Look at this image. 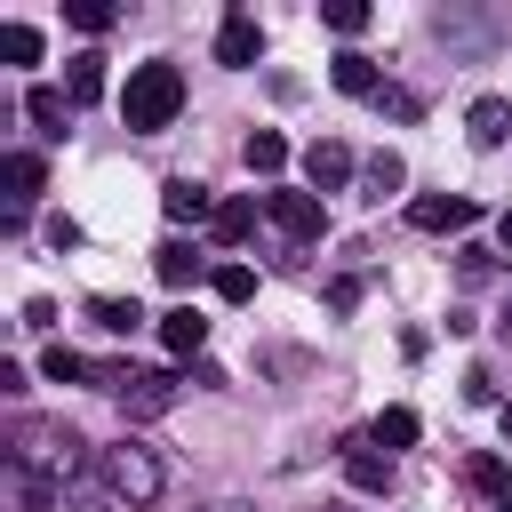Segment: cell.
<instances>
[{
    "instance_id": "1",
    "label": "cell",
    "mask_w": 512,
    "mask_h": 512,
    "mask_svg": "<svg viewBox=\"0 0 512 512\" xmlns=\"http://www.w3.org/2000/svg\"><path fill=\"white\" fill-rule=\"evenodd\" d=\"M8 464H16L24 488L64 496V488L80 480V432L56 424V416H16V432H8Z\"/></svg>"
},
{
    "instance_id": "2",
    "label": "cell",
    "mask_w": 512,
    "mask_h": 512,
    "mask_svg": "<svg viewBox=\"0 0 512 512\" xmlns=\"http://www.w3.org/2000/svg\"><path fill=\"white\" fill-rule=\"evenodd\" d=\"M120 112H128V128H136V136H160V128L184 112V72H176L168 56L136 64V72H128V88H120Z\"/></svg>"
},
{
    "instance_id": "3",
    "label": "cell",
    "mask_w": 512,
    "mask_h": 512,
    "mask_svg": "<svg viewBox=\"0 0 512 512\" xmlns=\"http://www.w3.org/2000/svg\"><path fill=\"white\" fill-rule=\"evenodd\" d=\"M96 472H104V488L128 504V512H144V504H160V488H168V464L136 440V432H120L104 456H96Z\"/></svg>"
},
{
    "instance_id": "4",
    "label": "cell",
    "mask_w": 512,
    "mask_h": 512,
    "mask_svg": "<svg viewBox=\"0 0 512 512\" xmlns=\"http://www.w3.org/2000/svg\"><path fill=\"white\" fill-rule=\"evenodd\" d=\"M264 216H272L288 240H320V232H328V208H320V192H264Z\"/></svg>"
},
{
    "instance_id": "5",
    "label": "cell",
    "mask_w": 512,
    "mask_h": 512,
    "mask_svg": "<svg viewBox=\"0 0 512 512\" xmlns=\"http://www.w3.org/2000/svg\"><path fill=\"white\" fill-rule=\"evenodd\" d=\"M408 224H416V232H472V224H480V200H464V192H424V200H408Z\"/></svg>"
},
{
    "instance_id": "6",
    "label": "cell",
    "mask_w": 512,
    "mask_h": 512,
    "mask_svg": "<svg viewBox=\"0 0 512 512\" xmlns=\"http://www.w3.org/2000/svg\"><path fill=\"white\" fill-rule=\"evenodd\" d=\"M256 56H264V24H256L248 8H232V16L216 24V64H224V72H248Z\"/></svg>"
},
{
    "instance_id": "7",
    "label": "cell",
    "mask_w": 512,
    "mask_h": 512,
    "mask_svg": "<svg viewBox=\"0 0 512 512\" xmlns=\"http://www.w3.org/2000/svg\"><path fill=\"white\" fill-rule=\"evenodd\" d=\"M176 400H184V376H176V368H136V384L120 392L128 416H168Z\"/></svg>"
},
{
    "instance_id": "8",
    "label": "cell",
    "mask_w": 512,
    "mask_h": 512,
    "mask_svg": "<svg viewBox=\"0 0 512 512\" xmlns=\"http://www.w3.org/2000/svg\"><path fill=\"white\" fill-rule=\"evenodd\" d=\"M352 168H360V160H352V144L312 136V152H304V184H312V192H344V184H352Z\"/></svg>"
},
{
    "instance_id": "9",
    "label": "cell",
    "mask_w": 512,
    "mask_h": 512,
    "mask_svg": "<svg viewBox=\"0 0 512 512\" xmlns=\"http://www.w3.org/2000/svg\"><path fill=\"white\" fill-rule=\"evenodd\" d=\"M344 480H352L360 496H392V456L368 448V440H344Z\"/></svg>"
},
{
    "instance_id": "10",
    "label": "cell",
    "mask_w": 512,
    "mask_h": 512,
    "mask_svg": "<svg viewBox=\"0 0 512 512\" xmlns=\"http://www.w3.org/2000/svg\"><path fill=\"white\" fill-rule=\"evenodd\" d=\"M0 184H8V208H32V200L48 192V160H40V152H8V160H0Z\"/></svg>"
},
{
    "instance_id": "11",
    "label": "cell",
    "mask_w": 512,
    "mask_h": 512,
    "mask_svg": "<svg viewBox=\"0 0 512 512\" xmlns=\"http://www.w3.org/2000/svg\"><path fill=\"white\" fill-rule=\"evenodd\" d=\"M328 80H336L344 96H368V104H376V88H384L376 56H360V48H336V56H328Z\"/></svg>"
},
{
    "instance_id": "12",
    "label": "cell",
    "mask_w": 512,
    "mask_h": 512,
    "mask_svg": "<svg viewBox=\"0 0 512 512\" xmlns=\"http://www.w3.org/2000/svg\"><path fill=\"white\" fill-rule=\"evenodd\" d=\"M160 208H168L176 224H200V216L216 224V200H208V184H200V176H168V184H160Z\"/></svg>"
},
{
    "instance_id": "13",
    "label": "cell",
    "mask_w": 512,
    "mask_h": 512,
    "mask_svg": "<svg viewBox=\"0 0 512 512\" xmlns=\"http://www.w3.org/2000/svg\"><path fill=\"white\" fill-rule=\"evenodd\" d=\"M464 136H472L480 152H496V144L512 136V104H504V96H480V104L464 112Z\"/></svg>"
},
{
    "instance_id": "14",
    "label": "cell",
    "mask_w": 512,
    "mask_h": 512,
    "mask_svg": "<svg viewBox=\"0 0 512 512\" xmlns=\"http://www.w3.org/2000/svg\"><path fill=\"white\" fill-rule=\"evenodd\" d=\"M160 344H168L176 360H200V344H208V320H200L192 304H176V312H160Z\"/></svg>"
},
{
    "instance_id": "15",
    "label": "cell",
    "mask_w": 512,
    "mask_h": 512,
    "mask_svg": "<svg viewBox=\"0 0 512 512\" xmlns=\"http://www.w3.org/2000/svg\"><path fill=\"white\" fill-rule=\"evenodd\" d=\"M72 112H80V104H72L64 88H32V96H24V120H32L40 136H64V128H72Z\"/></svg>"
},
{
    "instance_id": "16",
    "label": "cell",
    "mask_w": 512,
    "mask_h": 512,
    "mask_svg": "<svg viewBox=\"0 0 512 512\" xmlns=\"http://www.w3.org/2000/svg\"><path fill=\"white\" fill-rule=\"evenodd\" d=\"M152 272H160V288H192V280H200L192 240H160V248H152Z\"/></svg>"
},
{
    "instance_id": "17",
    "label": "cell",
    "mask_w": 512,
    "mask_h": 512,
    "mask_svg": "<svg viewBox=\"0 0 512 512\" xmlns=\"http://www.w3.org/2000/svg\"><path fill=\"white\" fill-rule=\"evenodd\" d=\"M240 160H248V176H280V168H288V136H280V128H256V136L240 144Z\"/></svg>"
},
{
    "instance_id": "18",
    "label": "cell",
    "mask_w": 512,
    "mask_h": 512,
    "mask_svg": "<svg viewBox=\"0 0 512 512\" xmlns=\"http://www.w3.org/2000/svg\"><path fill=\"white\" fill-rule=\"evenodd\" d=\"M88 320H96L104 336H136V320H144V304H136V296H88Z\"/></svg>"
},
{
    "instance_id": "19",
    "label": "cell",
    "mask_w": 512,
    "mask_h": 512,
    "mask_svg": "<svg viewBox=\"0 0 512 512\" xmlns=\"http://www.w3.org/2000/svg\"><path fill=\"white\" fill-rule=\"evenodd\" d=\"M416 432H424V424H416V408H384V416L368 424V448H384V456H392V448H416Z\"/></svg>"
},
{
    "instance_id": "20",
    "label": "cell",
    "mask_w": 512,
    "mask_h": 512,
    "mask_svg": "<svg viewBox=\"0 0 512 512\" xmlns=\"http://www.w3.org/2000/svg\"><path fill=\"white\" fill-rule=\"evenodd\" d=\"M64 96H72V104H96V96H104V56H96V48H80V56H72Z\"/></svg>"
},
{
    "instance_id": "21",
    "label": "cell",
    "mask_w": 512,
    "mask_h": 512,
    "mask_svg": "<svg viewBox=\"0 0 512 512\" xmlns=\"http://www.w3.org/2000/svg\"><path fill=\"white\" fill-rule=\"evenodd\" d=\"M40 376H48V384H96V360H80L72 344H48V352H40Z\"/></svg>"
},
{
    "instance_id": "22",
    "label": "cell",
    "mask_w": 512,
    "mask_h": 512,
    "mask_svg": "<svg viewBox=\"0 0 512 512\" xmlns=\"http://www.w3.org/2000/svg\"><path fill=\"white\" fill-rule=\"evenodd\" d=\"M224 248H240L248 232H256V200H216V224H208Z\"/></svg>"
},
{
    "instance_id": "23",
    "label": "cell",
    "mask_w": 512,
    "mask_h": 512,
    "mask_svg": "<svg viewBox=\"0 0 512 512\" xmlns=\"http://www.w3.org/2000/svg\"><path fill=\"white\" fill-rule=\"evenodd\" d=\"M320 24H328V32H344V40H360V32L376 24V16H368L360 0H320Z\"/></svg>"
},
{
    "instance_id": "24",
    "label": "cell",
    "mask_w": 512,
    "mask_h": 512,
    "mask_svg": "<svg viewBox=\"0 0 512 512\" xmlns=\"http://www.w3.org/2000/svg\"><path fill=\"white\" fill-rule=\"evenodd\" d=\"M360 184H368V200H384V192H400V184H408V168H400V152H376V160L360 168Z\"/></svg>"
},
{
    "instance_id": "25",
    "label": "cell",
    "mask_w": 512,
    "mask_h": 512,
    "mask_svg": "<svg viewBox=\"0 0 512 512\" xmlns=\"http://www.w3.org/2000/svg\"><path fill=\"white\" fill-rule=\"evenodd\" d=\"M208 288H216L224 304H248V296H256V272H248V264H216V272H208Z\"/></svg>"
},
{
    "instance_id": "26",
    "label": "cell",
    "mask_w": 512,
    "mask_h": 512,
    "mask_svg": "<svg viewBox=\"0 0 512 512\" xmlns=\"http://www.w3.org/2000/svg\"><path fill=\"white\" fill-rule=\"evenodd\" d=\"M464 488H480V496L504 504V496H512V488H504V456H472V464H464Z\"/></svg>"
},
{
    "instance_id": "27",
    "label": "cell",
    "mask_w": 512,
    "mask_h": 512,
    "mask_svg": "<svg viewBox=\"0 0 512 512\" xmlns=\"http://www.w3.org/2000/svg\"><path fill=\"white\" fill-rule=\"evenodd\" d=\"M64 16H72L80 32H112V24H120V8H112V0H64Z\"/></svg>"
},
{
    "instance_id": "28",
    "label": "cell",
    "mask_w": 512,
    "mask_h": 512,
    "mask_svg": "<svg viewBox=\"0 0 512 512\" xmlns=\"http://www.w3.org/2000/svg\"><path fill=\"white\" fill-rule=\"evenodd\" d=\"M0 56L8 64H40V32L32 24H0Z\"/></svg>"
},
{
    "instance_id": "29",
    "label": "cell",
    "mask_w": 512,
    "mask_h": 512,
    "mask_svg": "<svg viewBox=\"0 0 512 512\" xmlns=\"http://www.w3.org/2000/svg\"><path fill=\"white\" fill-rule=\"evenodd\" d=\"M64 512H128V504H120L112 488H72V496H64Z\"/></svg>"
},
{
    "instance_id": "30",
    "label": "cell",
    "mask_w": 512,
    "mask_h": 512,
    "mask_svg": "<svg viewBox=\"0 0 512 512\" xmlns=\"http://www.w3.org/2000/svg\"><path fill=\"white\" fill-rule=\"evenodd\" d=\"M376 112H392V120H416V112H424V104H416V96H408V88H392V80H384V88H376Z\"/></svg>"
},
{
    "instance_id": "31",
    "label": "cell",
    "mask_w": 512,
    "mask_h": 512,
    "mask_svg": "<svg viewBox=\"0 0 512 512\" xmlns=\"http://www.w3.org/2000/svg\"><path fill=\"white\" fill-rule=\"evenodd\" d=\"M464 400H480V408H496V376H488V368H472V376H464Z\"/></svg>"
},
{
    "instance_id": "32",
    "label": "cell",
    "mask_w": 512,
    "mask_h": 512,
    "mask_svg": "<svg viewBox=\"0 0 512 512\" xmlns=\"http://www.w3.org/2000/svg\"><path fill=\"white\" fill-rule=\"evenodd\" d=\"M496 240H504V248H512V208H504V216H496Z\"/></svg>"
},
{
    "instance_id": "33",
    "label": "cell",
    "mask_w": 512,
    "mask_h": 512,
    "mask_svg": "<svg viewBox=\"0 0 512 512\" xmlns=\"http://www.w3.org/2000/svg\"><path fill=\"white\" fill-rule=\"evenodd\" d=\"M200 512H256V504H232V496H224V504H200Z\"/></svg>"
},
{
    "instance_id": "34",
    "label": "cell",
    "mask_w": 512,
    "mask_h": 512,
    "mask_svg": "<svg viewBox=\"0 0 512 512\" xmlns=\"http://www.w3.org/2000/svg\"><path fill=\"white\" fill-rule=\"evenodd\" d=\"M496 416H504V440H512V400H504V408H496Z\"/></svg>"
},
{
    "instance_id": "35",
    "label": "cell",
    "mask_w": 512,
    "mask_h": 512,
    "mask_svg": "<svg viewBox=\"0 0 512 512\" xmlns=\"http://www.w3.org/2000/svg\"><path fill=\"white\" fill-rule=\"evenodd\" d=\"M496 512H512V496H504V504H496Z\"/></svg>"
}]
</instances>
